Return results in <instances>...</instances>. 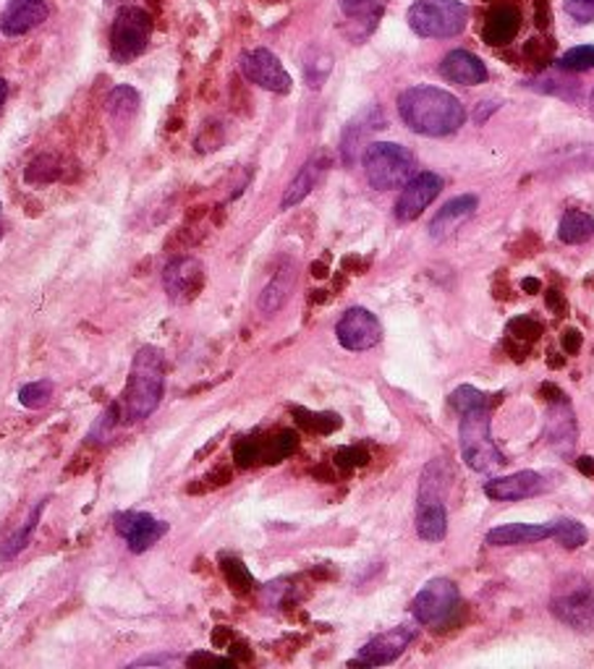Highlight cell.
Listing matches in <instances>:
<instances>
[{
  "mask_svg": "<svg viewBox=\"0 0 594 669\" xmlns=\"http://www.w3.org/2000/svg\"><path fill=\"white\" fill-rule=\"evenodd\" d=\"M398 116L414 133L422 137H448L456 133L466 120V107L456 94L440 87H412L398 98Z\"/></svg>",
  "mask_w": 594,
  "mask_h": 669,
  "instance_id": "6da1fadb",
  "label": "cell"
},
{
  "mask_svg": "<svg viewBox=\"0 0 594 669\" xmlns=\"http://www.w3.org/2000/svg\"><path fill=\"white\" fill-rule=\"evenodd\" d=\"M163 393H166V364H163L160 350L153 346L139 348L121 400L126 422L137 424L153 416L160 406Z\"/></svg>",
  "mask_w": 594,
  "mask_h": 669,
  "instance_id": "7a4b0ae2",
  "label": "cell"
},
{
  "mask_svg": "<svg viewBox=\"0 0 594 669\" xmlns=\"http://www.w3.org/2000/svg\"><path fill=\"white\" fill-rule=\"evenodd\" d=\"M366 183L377 191L403 189L414 178V155L396 142H375L364 150Z\"/></svg>",
  "mask_w": 594,
  "mask_h": 669,
  "instance_id": "3957f363",
  "label": "cell"
},
{
  "mask_svg": "<svg viewBox=\"0 0 594 669\" xmlns=\"http://www.w3.org/2000/svg\"><path fill=\"white\" fill-rule=\"evenodd\" d=\"M459 439H461V455H464V463L472 471L488 474V471L501 468L505 463L503 452L498 450V445L492 442L490 435V408L461 413Z\"/></svg>",
  "mask_w": 594,
  "mask_h": 669,
  "instance_id": "277c9868",
  "label": "cell"
},
{
  "mask_svg": "<svg viewBox=\"0 0 594 669\" xmlns=\"http://www.w3.org/2000/svg\"><path fill=\"white\" fill-rule=\"evenodd\" d=\"M469 24V9L461 0H414L409 9V27L419 37L446 40L456 37Z\"/></svg>",
  "mask_w": 594,
  "mask_h": 669,
  "instance_id": "5b68a950",
  "label": "cell"
},
{
  "mask_svg": "<svg viewBox=\"0 0 594 669\" xmlns=\"http://www.w3.org/2000/svg\"><path fill=\"white\" fill-rule=\"evenodd\" d=\"M153 16L142 5H126L116 16L111 29V53L113 61L129 63L144 53L153 37Z\"/></svg>",
  "mask_w": 594,
  "mask_h": 669,
  "instance_id": "8992f818",
  "label": "cell"
},
{
  "mask_svg": "<svg viewBox=\"0 0 594 669\" xmlns=\"http://www.w3.org/2000/svg\"><path fill=\"white\" fill-rule=\"evenodd\" d=\"M416 533L425 541H442L448 533V510L442 505L438 463L427 466L416 502Z\"/></svg>",
  "mask_w": 594,
  "mask_h": 669,
  "instance_id": "52a82bcc",
  "label": "cell"
},
{
  "mask_svg": "<svg viewBox=\"0 0 594 669\" xmlns=\"http://www.w3.org/2000/svg\"><path fill=\"white\" fill-rule=\"evenodd\" d=\"M456 607H459V586L448 581V578H432V581L425 583V589H422L412 602L416 622L429 628L442 626Z\"/></svg>",
  "mask_w": 594,
  "mask_h": 669,
  "instance_id": "ba28073f",
  "label": "cell"
},
{
  "mask_svg": "<svg viewBox=\"0 0 594 669\" xmlns=\"http://www.w3.org/2000/svg\"><path fill=\"white\" fill-rule=\"evenodd\" d=\"M550 609L568 628H594V589L584 581L560 586L558 594L550 602Z\"/></svg>",
  "mask_w": 594,
  "mask_h": 669,
  "instance_id": "9c48e42d",
  "label": "cell"
},
{
  "mask_svg": "<svg viewBox=\"0 0 594 669\" xmlns=\"http://www.w3.org/2000/svg\"><path fill=\"white\" fill-rule=\"evenodd\" d=\"M336 335L340 346L359 353V350L375 348L377 343L383 340V324L370 309H364V306H353V309L346 311V314L338 320Z\"/></svg>",
  "mask_w": 594,
  "mask_h": 669,
  "instance_id": "30bf717a",
  "label": "cell"
},
{
  "mask_svg": "<svg viewBox=\"0 0 594 669\" xmlns=\"http://www.w3.org/2000/svg\"><path fill=\"white\" fill-rule=\"evenodd\" d=\"M116 524V531L121 533L129 552L142 554L153 546L168 533L166 520H157L155 515L150 513H139V510H126V513H118L113 518Z\"/></svg>",
  "mask_w": 594,
  "mask_h": 669,
  "instance_id": "8fae6325",
  "label": "cell"
},
{
  "mask_svg": "<svg viewBox=\"0 0 594 669\" xmlns=\"http://www.w3.org/2000/svg\"><path fill=\"white\" fill-rule=\"evenodd\" d=\"M242 72L251 85L268 89V92L288 94L290 87H294V81H290L288 72L283 68V63L277 61V55L270 53L268 48H257V50H249V53H244Z\"/></svg>",
  "mask_w": 594,
  "mask_h": 669,
  "instance_id": "7c38bea8",
  "label": "cell"
},
{
  "mask_svg": "<svg viewBox=\"0 0 594 669\" xmlns=\"http://www.w3.org/2000/svg\"><path fill=\"white\" fill-rule=\"evenodd\" d=\"M414 635H416L414 628H409V626L385 630V633L375 635V639L364 643V648L359 652V656L351 661V665H362V667L390 665V661H396L398 656L406 652L409 643L414 641Z\"/></svg>",
  "mask_w": 594,
  "mask_h": 669,
  "instance_id": "4fadbf2b",
  "label": "cell"
},
{
  "mask_svg": "<svg viewBox=\"0 0 594 669\" xmlns=\"http://www.w3.org/2000/svg\"><path fill=\"white\" fill-rule=\"evenodd\" d=\"M442 191V178L438 173H419L406 183L396 202V220L412 222L438 200Z\"/></svg>",
  "mask_w": 594,
  "mask_h": 669,
  "instance_id": "5bb4252c",
  "label": "cell"
},
{
  "mask_svg": "<svg viewBox=\"0 0 594 669\" xmlns=\"http://www.w3.org/2000/svg\"><path fill=\"white\" fill-rule=\"evenodd\" d=\"M547 492L545 476L537 474V471H518V474L501 476V479H492L485 484V494L495 502H516L527 500V497Z\"/></svg>",
  "mask_w": 594,
  "mask_h": 669,
  "instance_id": "9a60e30c",
  "label": "cell"
},
{
  "mask_svg": "<svg viewBox=\"0 0 594 669\" xmlns=\"http://www.w3.org/2000/svg\"><path fill=\"white\" fill-rule=\"evenodd\" d=\"M202 280H205V270L197 259H176L166 267L163 272V283H166L168 296L173 301H189L192 296H197L202 288Z\"/></svg>",
  "mask_w": 594,
  "mask_h": 669,
  "instance_id": "2e32d148",
  "label": "cell"
},
{
  "mask_svg": "<svg viewBox=\"0 0 594 669\" xmlns=\"http://www.w3.org/2000/svg\"><path fill=\"white\" fill-rule=\"evenodd\" d=\"M48 18V3L46 0H9L3 18H0V29L9 37H22L40 27Z\"/></svg>",
  "mask_w": 594,
  "mask_h": 669,
  "instance_id": "e0dca14e",
  "label": "cell"
},
{
  "mask_svg": "<svg viewBox=\"0 0 594 669\" xmlns=\"http://www.w3.org/2000/svg\"><path fill=\"white\" fill-rule=\"evenodd\" d=\"M477 204L479 202L474 194H461L456 200H451L446 207L438 209V215H435L432 222H429V235H432L435 241H442L448 239V235H453L459 228H464L466 222L474 218Z\"/></svg>",
  "mask_w": 594,
  "mask_h": 669,
  "instance_id": "ac0fdd59",
  "label": "cell"
},
{
  "mask_svg": "<svg viewBox=\"0 0 594 669\" xmlns=\"http://www.w3.org/2000/svg\"><path fill=\"white\" fill-rule=\"evenodd\" d=\"M440 74L446 76L448 81L461 87L485 85V81L490 79L488 66H485L477 55H472L469 50H453V53H448L440 63Z\"/></svg>",
  "mask_w": 594,
  "mask_h": 669,
  "instance_id": "d6986e66",
  "label": "cell"
},
{
  "mask_svg": "<svg viewBox=\"0 0 594 669\" xmlns=\"http://www.w3.org/2000/svg\"><path fill=\"white\" fill-rule=\"evenodd\" d=\"M518 27H521V14L516 11V5L498 3V5H492V9L488 11V16H485L482 37L488 44L501 48V44L514 42V37L518 35Z\"/></svg>",
  "mask_w": 594,
  "mask_h": 669,
  "instance_id": "ffe728a7",
  "label": "cell"
},
{
  "mask_svg": "<svg viewBox=\"0 0 594 669\" xmlns=\"http://www.w3.org/2000/svg\"><path fill=\"white\" fill-rule=\"evenodd\" d=\"M325 165H327L325 157L314 155L312 160H309L305 168L296 173L294 181L288 183L286 194H283V200H281V209H290V207H296L299 202H305L307 196L312 194V189L318 186L322 173H325Z\"/></svg>",
  "mask_w": 594,
  "mask_h": 669,
  "instance_id": "44dd1931",
  "label": "cell"
},
{
  "mask_svg": "<svg viewBox=\"0 0 594 669\" xmlns=\"http://www.w3.org/2000/svg\"><path fill=\"white\" fill-rule=\"evenodd\" d=\"M553 537V524L532 526V524H511L498 526L488 533V544L492 546H516V544H532V541H545Z\"/></svg>",
  "mask_w": 594,
  "mask_h": 669,
  "instance_id": "7402d4cb",
  "label": "cell"
},
{
  "mask_svg": "<svg viewBox=\"0 0 594 669\" xmlns=\"http://www.w3.org/2000/svg\"><path fill=\"white\" fill-rule=\"evenodd\" d=\"M294 283H296L294 265L281 267V270L273 275V280H270V283L262 288V293H259V301H257L259 311H262V314H275L277 309H283V304L288 301L290 291H294Z\"/></svg>",
  "mask_w": 594,
  "mask_h": 669,
  "instance_id": "603a6c76",
  "label": "cell"
},
{
  "mask_svg": "<svg viewBox=\"0 0 594 669\" xmlns=\"http://www.w3.org/2000/svg\"><path fill=\"white\" fill-rule=\"evenodd\" d=\"M573 437H577V419H573L571 406H568V400H564V403H555L553 413H550V422H547L550 445L558 450H566L568 445L573 442Z\"/></svg>",
  "mask_w": 594,
  "mask_h": 669,
  "instance_id": "cb8c5ba5",
  "label": "cell"
},
{
  "mask_svg": "<svg viewBox=\"0 0 594 669\" xmlns=\"http://www.w3.org/2000/svg\"><path fill=\"white\" fill-rule=\"evenodd\" d=\"M558 235L564 244H584L594 235V218L586 213H579V209H568V213L560 218Z\"/></svg>",
  "mask_w": 594,
  "mask_h": 669,
  "instance_id": "d4e9b609",
  "label": "cell"
},
{
  "mask_svg": "<svg viewBox=\"0 0 594 669\" xmlns=\"http://www.w3.org/2000/svg\"><path fill=\"white\" fill-rule=\"evenodd\" d=\"M42 510H46V500L37 502V505L31 507L29 518L24 520V524L18 526L14 533H11V539L5 541V544H0V557H3V559H11V557H14V554H18V552L24 550V546L29 544L31 533H35V528H37V520L42 518Z\"/></svg>",
  "mask_w": 594,
  "mask_h": 669,
  "instance_id": "484cf974",
  "label": "cell"
},
{
  "mask_svg": "<svg viewBox=\"0 0 594 669\" xmlns=\"http://www.w3.org/2000/svg\"><path fill=\"white\" fill-rule=\"evenodd\" d=\"M338 3L346 16L353 18V22H359L366 31H370L383 14L385 0H338Z\"/></svg>",
  "mask_w": 594,
  "mask_h": 669,
  "instance_id": "4316f807",
  "label": "cell"
},
{
  "mask_svg": "<svg viewBox=\"0 0 594 669\" xmlns=\"http://www.w3.org/2000/svg\"><path fill=\"white\" fill-rule=\"evenodd\" d=\"M553 539L558 541V544H564L566 550H579V546L586 544L590 533H586V528L581 526L579 520L564 518L553 524Z\"/></svg>",
  "mask_w": 594,
  "mask_h": 669,
  "instance_id": "83f0119b",
  "label": "cell"
},
{
  "mask_svg": "<svg viewBox=\"0 0 594 669\" xmlns=\"http://www.w3.org/2000/svg\"><path fill=\"white\" fill-rule=\"evenodd\" d=\"M555 66L568 74L590 72V68H594V44H579V48H571L566 55H560V59L555 61Z\"/></svg>",
  "mask_w": 594,
  "mask_h": 669,
  "instance_id": "f1b7e54d",
  "label": "cell"
},
{
  "mask_svg": "<svg viewBox=\"0 0 594 669\" xmlns=\"http://www.w3.org/2000/svg\"><path fill=\"white\" fill-rule=\"evenodd\" d=\"M451 406L456 408L459 413H469L479 411V408H490V398L482 390H477V387L461 385L451 393Z\"/></svg>",
  "mask_w": 594,
  "mask_h": 669,
  "instance_id": "f546056e",
  "label": "cell"
},
{
  "mask_svg": "<svg viewBox=\"0 0 594 669\" xmlns=\"http://www.w3.org/2000/svg\"><path fill=\"white\" fill-rule=\"evenodd\" d=\"M50 398H53V382L50 379L29 382V385H24L22 390H18V403L24 408H31V411L46 408L50 403Z\"/></svg>",
  "mask_w": 594,
  "mask_h": 669,
  "instance_id": "4dcf8cb0",
  "label": "cell"
},
{
  "mask_svg": "<svg viewBox=\"0 0 594 669\" xmlns=\"http://www.w3.org/2000/svg\"><path fill=\"white\" fill-rule=\"evenodd\" d=\"M137 107H139V94H137V89H131V87L113 89L111 100H107V111H111V116H116V118L134 116Z\"/></svg>",
  "mask_w": 594,
  "mask_h": 669,
  "instance_id": "1f68e13d",
  "label": "cell"
},
{
  "mask_svg": "<svg viewBox=\"0 0 594 669\" xmlns=\"http://www.w3.org/2000/svg\"><path fill=\"white\" fill-rule=\"evenodd\" d=\"M540 89V92H547V94H560V98H579V85H573V81L568 79H545V81H537V85H532Z\"/></svg>",
  "mask_w": 594,
  "mask_h": 669,
  "instance_id": "d6a6232c",
  "label": "cell"
},
{
  "mask_svg": "<svg viewBox=\"0 0 594 669\" xmlns=\"http://www.w3.org/2000/svg\"><path fill=\"white\" fill-rule=\"evenodd\" d=\"M542 333V327L534 320H529V317H518L508 324V335L516 337V340H537Z\"/></svg>",
  "mask_w": 594,
  "mask_h": 669,
  "instance_id": "836d02e7",
  "label": "cell"
},
{
  "mask_svg": "<svg viewBox=\"0 0 594 669\" xmlns=\"http://www.w3.org/2000/svg\"><path fill=\"white\" fill-rule=\"evenodd\" d=\"M566 14L579 24L594 22V0H566Z\"/></svg>",
  "mask_w": 594,
  "mask_h": 669,
  "instance_id": "e575fe53",
  "label": "cell"
},
{
  "mask_svg": "<svg viewBox=\"0 0 594 669\" xmlns=\"http://www.w3.org/2000/svg\"><path fill=\"white\" fill-rule=\"evenodd\" d=\"M579 348H581L579 330H566V333H564V350H566V353H577Z\"/></svg>",
  "mask_w": 594,
  "mask_h": 669,
  "instance_id": "d590c367",
  "label": "cell"
},
{
  "mask_svg": "<svg viewBox=\"0 0 594 669\" xmlns=\"http://www.w3.org/2000/svg\"><path fill=\"white\" fill-rule=\"evenodd\" d=\"M577 468H579L584 476H594V458H590V455L577 458Z\"/></svg>",
  "mask_w": 594,
  "mask_h": 669,
  "instance_id": "8d00e7d4",
  "label": "cell"
},
{
  "mask_svg": "<svg viewBox=\"0 0 594 669\" xmlns=\"http://www.w3.org/2000/svg\"><path fill=\"white\" fill-rule=\"evenodd\" d=\"M547 306H550V309L566 311V301H564V296H560L558 291H550L547 293Z\"/></svg>",
  "mask_w": 594,
  "mask_h": 669,
  "instance_id": "74e56055",
  "label": "cell"
},
{
  "mask_svg": "<svg viewBox=\"0 0 594 669\" xmlns=\"http://www.w3.org/2000/svg\"><path fill=\"white\" fill-rule=\"evenodd\" d=\"M521 291L524 293H540L542 291V283L537 278H524L521 280Z\"/></svg>",
  "mask_w": 594,
  "mask_h": 669,
  "instance_id": "f35d334b",
  "label": "cell"
},
{
  "mask_svg": "<svg viewBox=\"0 0 594 669\" xmlns=\"http://www.w3.org/2000/svg\"><path fill=\"white\" fill-rule=\"evenodd\" d=\"M107 5H118V9H126V5H139L144 3V0H105Z\"/></svg>",
  "mask_w": 594,
  "mask_h": 669,
  "instance_id": "ab89813d",
  "label": "cell"
},
{
  "mask_svg": "<svg viewBox=\"0 0 594 669\" xmlns=\"http://www.w3.org/2000/svg\"><path fill=\"white\" fill-rule=\"evenodd\" d=\"M5 100H9V81L0 79V111H3Z\"/></svg>",
  "mask_w": 594,
  "mask_h": 669,
  "instance_id": "60d3db41",
  "label": "cell"
},
{
  "mask_svg": "<svg viewBox=\"0 0 594 669\" xmlns=\"http://www.w3.org/2000/svg\"><path fill=\"white\" fill-rule=\"evenodd\" d=\"M592 111H594V92H592Z\"/></svg>",
  "mask_w": 594,
  "mask_h": 669,
  "instance_id": "b9f144b4",
  "label": "cell"
}]
</instances>
